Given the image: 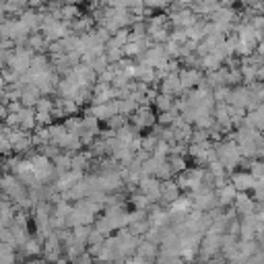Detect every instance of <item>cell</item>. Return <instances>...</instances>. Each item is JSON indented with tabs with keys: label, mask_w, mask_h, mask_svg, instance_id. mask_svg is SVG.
Wrapping results in <instances>:
<instances>
[{
	"label": "cell",
	"mask_w": 264,
	"mask_h": 264,
	"mask_svg": "<svg viewBox=\"0 0 264 264\" xmlns=\"http://www.w3.org/2000/svg\"><path fill=\"white\" fill-rule=\"evenodd\" d=\"M40 97H42V93H40V89H38L36 85H27V87L21 89L19 104H21L23 108H36V104H38Z\"/></svg>",
	"instance_id": "8fae6325"
},
{
	"label": "cell",
	"mask_w": 264,
	"mask_h": 264,
	"mask_svg": "<svg viewBox=\"0 0 264 264\" xmlns=\"http://www.w3.org/2000/svg\"><path fill=\"white\" fill-rule=\"evenodd\" d=\"M23 248H25V254H27V256H38V254L42 252L40 240H27V242L23 244Z\"/></svg>",
	"instance_id": "7402d4cb"
},
{
	"label": "cell",
	"mask_w": 264,
	"mask_h": 264,
	"mask_svg": "<svg viewBox=\"0 0 264 264\" xmlns=\"http://www.w3.org/2000/svg\"><path fill=\"white\" fill-rule=\"evenodd\" d=\"M145 52V48H143V40L141 42H128L126 46H122V54H124V58H139L141 54Z\"/></svg>",
	"instance_id": "2e32d148"
},
{
	"label": "cell",
	"mask_w": 264,
	"mask_h": 264,
	"mask_svg": "<svg viewBox=\"0 0 264 264\" xmlns=\"http://www.w3.org/2000/svg\"><path fill=\"white\" fill-rule=\"evenodd\" d=\"M165 161L170 163L174 176H176V174H182L184 170H188V168H186V159H184L182 155H168V157H165Z\"/></svg>",
	"instance_id": "e0dca14e"
},
{
	"label": "cell",
	"mask_w": 264,
	"mask_h": 264,
	"mask_svg": "<svg viewBox=\"0 0 264 264\" xmlns=\"http://www.w3.org/2000/svg\"><path fill=\"white\" fill-rule=\"evenodd\" d=\"M135 79L141 81V83H147V85H153L155 83V69L147 64H137L135 69Z\"/></svg>",
	"instance_id": "7c38bea8"
},
{
	"label": "cell",
	"mask_w": 264,
	"mask_h": 264,
	"mask_svg": "<svg viewBox=\"0 0 264 264\" xmlns=\"http://www.w3.org/2000/svg\"><path fill=\"white\" fill-rule=\"evenodd\" d=\"M3 7H5V13H7V15H21V13L27 9V7H23V5L19 3V0H7Z\"/></svg>",
	"instance_id": "44dd1931"
},
{
	"label": "cell",
	"mask_w": 264,
	"mask_h": 264,
	"mask_svg": "<svg viewBox=\"0 0 264 264\" xmlns=\"http://www.w3.org/2000/svg\"><path fill=\"white\" fill-rule=\"evenodd\" d=\"M126 264H141V260H139V258H135V260H126Z\"/></svg>",
	"instance_id": "cb8c5ba5"
},
{
	"label": "cell",
	"mask_w": 264,
	"mask_h": 264,
	"mask_svg": "<svg viewBox=\"0 0 264 264\" xmlns=\"http://www.w3.org/2000/svg\"><path fill=\"white\" fill-rule=\"evenodd\" d=\"M198 69H205V71H209V73H215V71L223 69V62H221L215 54H207V56L201 58V66H198Z\"/></svg>",
	"instance_id": "5bb4252c"
},
{
	"label": "cell",
	"mask_w": 264,
	"mask_h": 264,
	"mask_svg": "<svg viewBox=\"0 0 264 264\" xmlns=\"http://www.w3.org/2000/svg\"><path fill=\"white\" fill-rule=\"evenodd\" d=\"M155 108L159 110V114L161 112H170L172 110V106H174V97L172 95H165V93H159L157 97H155Z\"/></svg>",
	"instance_id": "ac0fdd59"
},
{
	"label": "cell",
	"mask_w": 264,
	"mask_h": 264,
	"mask_svg": "<svg viewBox=\"0 0 264 264\" xmlns=\"http://www.w3.org/2000/svg\"><path fill=\"white\" fill-rule=\"evenodd\" d=\"M219 248H221V236H217V234H207V238H205V242H203V252H205L207 256H211V254H215Z\"/></svg>",
	"instance_id": "9a60e30c"
},
{
	"label": "cell",
	"mask_w": 264,
	"mask_h": 264,
	"mask_svg": "<svg viewBox=\"0 0 264 264\" xmlns=\"http://www.w3.org/2000/svg\"><path fill=\"white\" fill-rule=\"evenodd\" d=\"M132 118V126L137 130H143V128H153L155 126V116H153V110L149 106H139L137 112L130 116Z\"/></svg>",
	"instance_id": "3957f363"
},
{
	"label": "cell",
	"mask_w": 264,
	"mask_h": 264,
	"mask_svg": "<svg viewBox=\"0 0 264 264\" xmlns=\"http://www.w3.org/2000/svg\"><path fill=\"white\" fill-rule=\"evenodd\" d=\"M203 176L205 170L203 168H194V170H184L178 178V188L180 190H188V192H196L198 188L203 186Z\"/></svg>",
	"instance_id": "7a4b0ae2"
},
{
	"label": "cell",
	"mask_w": 264,
	"mask_h": 264,
	"mask_svg": "<svg viewBox=\"0 0 264 264\" xmlns=\"http://www.w3.org/2000/svg\"><path fill=\"white\" fill-rule=\"evenodd\" d=\"M19 17H21L19 21L25 25V29H27L29 33H38V31H40L42 17H40V13H38V11H33V9H25Z\"/></svg>",
	"instance_id": "30bf717a"
},
{
	"label": "cell",
	"mask_w": 264,
	"mask_h": 264,
	"mask_svg": "<svg viewBox=\"0 0 264 264\" xmlns=\"http://www.w3.org/2000/svg\"><path fill=\"white\" fill-rule=\"evenodd\" d=\"M159 186H161V182H159L157 178H153V176H143V178L139 180L141 194L149 198L151 205H155V203L159 201Z\"/></svg>",
	"instance_id": "277c9868"
},
{
	"label": "cell",
	"mask_w": 264,
	"mask_h": 264,
	"mask_svg": "<svg viewBox=\"0 0 264 264\" xmlns=\"http://www.w3.org/2000/svg\"><path fill=\"white\" fill-rule=\"evenodd\" d=\"M170 42H176L178 46L186 44V42H188L186 29H182V27H172V29H170Z\"/></svg>",
	"instance_id": "ffe728a7"
},
{
	"label": "cell",
	"mask_w": 264,
	"mask_h": 264,
	"mask_svg": "<svg viewBox=\"0 0 264 264\" xmlns=\"http://www.w3.org/2000/svg\"><path fill=\"white\" fill-rule=\"evenodd\" d=\"M215 153H217V161L223 165L225 172H231L236 170L238 165L242 163V155L238 151V145L236 141H225V143H215L213 145Z\"/></svg>",
	"instance_id": "6da1fadb"
},
{
	"label": "cell",
	"mask_w": 264,
	"mask_h": 264,
	"mask_svg": "<svg viewBox=\"0 0 264 264\" xmlns=\"http://www.w3.org/2000/svg\"><path fill=\"white\" fill-rule=\"evenodd\" d=\"M256 205L252 198L248 196V192H238L236 194V201H234V211L240 215H252L256 211Z\"/></svg>",
	"instance_id": "52a82bcc"
},
{
	"label": "cell",
	"mask_w": 264,
	"mask_h": 264,
	"mask_svg": "<svg viewBox=\"0 0 264 264\" xmlns=\"http://www.w3.org/2000/svg\"><path fill=\"white\" fill-rule=\"evenodd\" d=\"M236 194H238V190H236L234 186H231L229 182H227L225 186L217 188V190H215V196H217V207L225 209V207H229V205H234V201H236Z\"/></svg>",
	"instance_id": "ba28073f"
},
{
	"label": "cell",
	"mask_w": 264,
	"mask_h": 264,
	"mask_svg": "<svg viewBox=\"0 0 264 264\" xmlns=\"http://www.w3.org/2000/svg\"><path fill=\"white\" fill-rule=\"evenodd\" d=\"M36 112H44V114H52L54 112V102L50 97H46V95H42L40 99H38V104H36V108H33Z\"/></svg>",
	"instance_id": "d6986e66"
},
{
	"label": "cell",
	"mask_w": 264,
	"mask_h": 264,
	"mask_svg": "<svg viewBox=\"0 0 264 264\" xmlns=\"http://www.w3.org/2000/svg\"><path fill=\"white\" fill-rule=\"evenodd\" d=\"M178 79H180V87L186 93V91L198 87V83L203 81V75H201V71H198V69H180Z\"/></svg>",
	"instance_id": "5b68a950"
},
{
	"label": "cell",
	"mask_w": 264,
	"mask_h": 264,
	"mask_svg": "<svg viewBox=\"0 0 264 264\" xmlns=\"http://www.w3.org/2000/svg\"><path fill=\"white\" fill-rule=\"evenodd\" d=\"M180 196H182V190L178 188L176 182H172V180L161 182V186H159V201L163 205H172L174 201H178Z\"/></svg>",
	"instance_id": "8992f818"
},
{
	"label": "cell",
	"mask_w": 264,
	"mask_h": 264,
	"mask_svg": "<svg viewBox=\"0 0 264 264\" xmlns=\"http://www.w3.org/2000/svg\"><path fill=\"white\" fill-rule=\"evenodd\" d=\"M48 0H27V9H33V11H40L46 7Z\"/></svg>",
	"instance_id": "603a6c76"
},
{
	"label": "cell",
	"mask_w": 264,
	"mask_h": 264,
	"mask_svg": "<svg viewBox=\"0 0 264 264\" xmlns=\"http://www.w3.org/2000/svg\"><path fill=\"white\" fill-rule=\"evenodd\" d=\"M58 17H60V21H64V23H73L77 17H81V9H79L77 5H64V7L58 11Z\"/></svg>",
	"instance_id": "4fadbf2b"
},
{
	"label": "cell",
	"mask_w": 264,
	"mask_h": 264,
	"mask_svg": "<svg viewBox=\"0 0 264 264\" xmlns=\"http://www.w3.org/2000/svg\"><path fill=\"white\" fill-rule=\"evenodd\" d=\"M254 178L250 176V172H236L234 176H231V186H234L238 192H250L254 188Z\"/></svg>",
	"instance_id": "9c48e42d"
}]
</instances>
